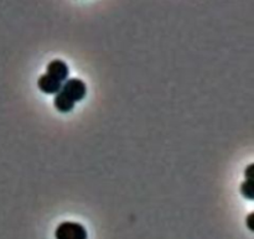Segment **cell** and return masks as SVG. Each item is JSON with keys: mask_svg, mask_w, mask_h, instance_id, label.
Here are the masks:
<instances>
[{"mask_svg": "<svg viewBox=\"0 0 254 239\" xmlns=\"http://www.w3.org/2000/svg\"><path fill=\"white\" fill-rule=\"evenodd\" d=\"M55 238L56 239H87L86 228L77 222H62L55 231Z\"/></svg>", "mask_w": 254, "mask_h": 239, "instance_id": "cell-1", "label": "cell"}, {"mask_svg": "<svg viewBox=\"0 0 254 239\" xmlns=\"http://www.w3.org/2000/svg\"><path fill=\"white\" fill-rule=\"evenodd\" d=\"M241 193H242L246 198H248V200H253L252 179H248L247 181H245V182L242 183V186H241Z\"/></svg>", "mask_w": 254, "mask_h": 239, "instance_id": "cell-6", "label": "cell"}, {"mask_svg": "<svg viewBox=\"0 0 254 239\" xmlns=\"http://www.w3.org/2000/svg\"><path fill=\"white\" fill-rule=\"evenodd\" d=\"M54 106L55 108H56L59 112H61V113H69V112H72V109L74 108L73 102L67 99L61 92H59V93L55 96Z\"/></svg>", "mask_w": 254, "mask_h": 239, "instance_id": "cell-5", "label": "cell"}, {"mask_svg": "<svg viewBox=\"0 0 254 239\" xmlns=\"http://www.w3.org/2000/svg\"><path fill=\"white\" fill-rule=\"evenodd\" d=\"M46 74H49L52 78L57 79V81L62 83V82L67 81V78H68V66H67L66 62L62 61V60H54V61H51L47 64Z\"/></svg>", "mask_w": 254, "mask_h": 239, "instance_id": "cell-3", "label": "cell"}, {"mask_svg": "<svg viewBox=\"0 0 254 239\" xmlns=\"http://www.w3.org/2000/svg\"><path fill=\"white\" fill-rule=\"evenodd\" d=\"M60 92H61L67 99H69V101L73 102V103L76 104L86 97L87 87L86 83H84L81 78H69L67 79L66 83L62 86Z\"/></svg>", "mask_w": 254, "mask_h": 239, "instance_id": "cell-2", "label": "cell"}, {"mask_svg": "<svg viewBox=\"0 0 254 239\" xmlns=\"http://www.w3.org/2000/svg\"><path fill=\"white\" fill-rule=\"evenodd\" d=\"M37 87H39L40 91L46 94H57L61 91L62 83L45 73L37 79Z\"/></svg>", "mask_w": 254, "mask_h": 239, "instance_id": "cell-4", "label": "cell"}]
</instances>
